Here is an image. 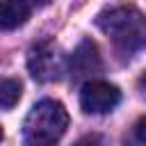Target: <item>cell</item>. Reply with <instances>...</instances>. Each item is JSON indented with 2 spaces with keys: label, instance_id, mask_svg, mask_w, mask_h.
I'll use <instances>...</instances> for the list:
<instances>
[{
  "label": "cell",
  "instance_id": "6da1fadb",
  "mask_svg": "<svg viewBox=\"0 0 146 146\" xmlns=\"http://www.w3.org/2000/svg\"><path fill=\"white\" fill-rule=\"evenodd\" d=\"M96 23L123 55H135L146 48V16L137 7L130 5L105 7L96 16Z\"/></svg>",
  "mask_w": 146,
  "mask_h": 146
},
{
  "label": "cell",
  "instance_id": "7a4b0ae2",
  "mask_svg": "<svg viewBox=\"0 0 146 146\" xmlns=\"http://www.w3.org/2000/svg\"><path fill=\"white\" fill-rule=\"evenodd\" d=\"M68 128V114L59 100L43 98L32 105L23 123V146H55Z\"/></svg>",
  "mask_w": 146,
  "mask_h": 146
},
{
  "label": "cell",
  "instance_id": "3957f363",
  "mask_svg": "<svg viewBox=\"0 0 146 146\" xmlns=\"http://www.w3.org/2000/svg\"><path fill=\"white\" fill-rule=\"evenodd\" d=\"M27 68L39 82H55L66 73V57L52 41H41L30 48Z\"/></svg>",
  "mask_w": 146,
  "mask_h": 146
},
{
  "label": "cell",
  "instance_id": "277c9868",
  "mask_svg": "<svg viewBox=\"0 0 146 146\" xmlns=\"http://www.w3.org/2000/svg\"><path fill=\"white\" fill-rule=\"evenodd\" d=\"M121 100V91L119 87L103 82V80H89L82 84L80 91V105L84 112L89 114H105L112 112Z\"/></svg>",
  "mask_w": 146,
  "mask_h": 146
},
{
  "label": "cell",
  "instance_id": "5b68a950",
  "mask_svg": "<svg viewBox=\"0 0 146 146\" xmlns=\"http://www.w3.org/2000/svg\"><path fill=\"white\" fill-rule=\"evenodd\" d=\"M100 55H98V48L94 41H82L73 57H71V71L75 78H87V75H94L100 71Z\"/></svg>",
  "mask_w": 146,
  "mask_h": 146
},
{
  "label": "cell",
  "instance_id": "8992f818",
  "mask_svg": "<svg viewBox=\"0 0 146 146\" xmlns=\"http://www.w3.org/2000/svg\"><path fill=\"white\" fill-rule=\"evenodd\" d=\"M32 14V7L23 0H9V2H0V30L9 32L21 27Z\"/></svg>",
  "mask_w": 146,
  "mask_h": 146
},
{
  "label": "cell",
  "instance_id": "52a82bcc",
  "mask_svg": "<svg viewBox=\"0 0 146 146\" xmlns=\"http://www.w3.org/2000/svg\"><path fill=\"white\" fill-rule=\"evenodd\" d=\"M21 82L16 78H0V107L11 110L21 100Z\"/></svg>",
  "mask_w": 146,
  "mask_h": 146
},
{
  "label": "cell",
  "instance_id": "ba28073f",
  "mask_svg": "<svg viewBox=\"0 0 146 146\" xmlns=\"http://www.w3.org/2000/svg\"><path fill=\"white\" fill-rule=\"evenodd\" d=\"M135 137H137L141 144H146V116H141V119L135 123Z\"/></svg>",
  "mask_w": 146,
  "mask_h": 146
},
{
  "label": "cell",
  "instance_id": "9c48e42d",
  "mask_svg": "<svg viewBox=\"0 0 146 146\" xmlns=\"http://www.w3.org/2000/svg\"><path fill=\"white\" fill-rule=\"evenodd\" d=\"M75 146H100V141H98L96 137H84V139H80Z\"/></svg>",
  "mask_w": 146,
  "mask_h": 146
},
{
  "label": "cell",
  "instance_id": "30bf717a",
  "mask_svg": "<svg viewBox=\"0 0 146 146\" xmlns=\"http://www.w3.org/2000/svg\"><path fill=\"white\" fill-rule=\"evenodd\" d=\"M139 87H141V89H144V94H146V73L139 78Z\"/></svg>",
  "mask_w": 146,
  "mask_h": 146
},
{
  "label": "cell",
  "instance_id": "8fae6325",
  "mask_svg": "<svg viewBox=\"0 0 146 146\" xmlns=\"http://www.w3.org/2000/svg\"><path fill=\"white\" fill-rule=\"evenodd\" d=\"M0 139H2V128H0Z\"/></svg>",
  "mask_w": 146,
  "mask_h": 146
}]
</instances>
